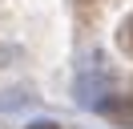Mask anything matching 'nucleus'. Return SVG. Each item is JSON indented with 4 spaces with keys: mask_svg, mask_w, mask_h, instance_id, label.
<instances>
[{
    "mask_svg": "<svg viewBox=\"0 0 133 129\" xmlns=\"http://www.w3.org/2000/svg\"><path fill=\"white\" fill-rule=\"evenodd\" d=\"M117 44H121L125 53L133 56V16H125V24H121V28H117Z\"/></svg>",
    "mask_w": 133,
    "mask_h": 129,
    "instance_id": "obj_2",
    "label": "nucleus"
},
{
    "mask_svg": "<svg viewBox=\"0 0 133 129\" xmlns=\"http://www.w3.org/2000/svg\"><path fill=\"white\" fill-rule=\"evenodd\" d=\"M101 113H105L109 121L133 125V101H129V97H109V101H101Z\"/></svg>",
    "mask_w": 133,
    "mask_h": 129,
    "instance_id": "obj_1",
    "label": "nucleus"
},
{
    "mask_svg": "<svg viewBox=\"0 0 133 129\" xmlns=\"http://www.w3.org/2000/svg\"><path fill=\"white\" fill-rule=\"evenodd\" d=\"M28 129H57L52 121H36V125H28Z\"/></svg>",
    "mask_w": 133,
    "mask_h": 129,
    "instance_id": "obj_3",
    "label": "nucleus"
}]
</instances>
